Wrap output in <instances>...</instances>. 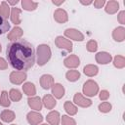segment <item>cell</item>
I'll return each instance as SVG.
<instances>
[{
  "mask_svg": "<svg viewBox=\"0 0 125 125\" xmlns=\"http://www.w3.org/2000/svg\"><path fill=\"white\" fill-rule=\"evenodd\" d=\"M35 48L27 40L21 38L11 41L6 48L9 64L17 70H27L35 62Z\"/></svg>",
  "mask_w": 125,
  "mask_h": 125,
  "instance_id": "1",
  "label": "cell"
},
{
  "mask_svg": "<svg viewBox=\"0 0 125 125\" xmlns=\"http://www.w3.org/2000/svg\"><path fill=\"white\" fill-rule=\"evenodd\" d=\"M10 29V23L8 22L7 19L0 15V35L5 34Z\"/></svg>",
  "mask_w": 125,
  "mask_h": 125,
  "instance_id": "2",
  "label": "cell"
}]
</instances>
